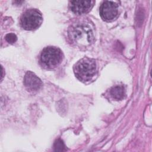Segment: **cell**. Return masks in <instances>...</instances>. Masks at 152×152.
Wrapping results in <instances>:
<instances>
[{
  "mask_svg": "<svg viewBox=\"0 0 152 152\" xmlns=\"http://www.w3.org/2000/svg\"><path fill=\"white\" fill-rule=\"evenodd\" d=\"M68 35L71 42L80 48H86L94 41L93 30L88 24L78 22L72 24L68 28Z\"/></svg>",
  "mask_w": 152,
  "mask_h": 152,
  "instance_id": "6da1fadb",
  "label": "cell"
},
{
  "mask_svg": "<svg viewBox=\"0 0 152 152\" xmlns=\"http://www.w3.org/2000/svg\"><path fill=\"white\" fill-rule=\"evenodd\" d=\"M73 69L76 77L83 82L91 81L97 72L96 61L88 57L79 60L74 65Z\"/></svg>",
  "mask_w": 152,
  "mask_h": 152,
  "instance_id": "7a4b0ae2",
  "label": "cell"
},
{
  "mask_svg": "<svg viewBox=\"0 0 152 152\" xmlns=\"http://www.w3.org/2000/svg\"><path fill=\"white\" fill-rule=\"evenodd\" d=\"M63 58V53L59 48L48 46L40 53V62L45 68L53 69L61 63Z\"/></svg>",
  "mask_w": 152,
  "mask_h": 152,
  "instance_id": "3957f363",
  "label": "cell"
},
{
  "mask_svg": "<svg viewBox=\"0 0 152 152\" xmlns=\"http://www.w3.org/2000/svg\"><path fill=\"white\" fill-rule=\"evenodd\" d=\"M43 21V17L40 11L37 9L27 10L21 15L20 25L26 30H33L38 28Z\"/></svg>",
  "mask_w": 152,
  "mask_h": 152,
  "instance_id": "277c9868",
  "label": "cell"
},
{
  "mask_svg": "<svg viewBox=\"0 0 152 152\" xmlns=\"http://www.w3.org/2000/svg\"><path fill=\"white\" fill-rule=\"evenodd\" d=\"M100 15L105 21L113 20L118 15V4L113 1H104L100 7Z\"/></svg>",
  "mask_w": 152,
  "mask_h": 152,
  "instance_id": "5b68a950",
  "label": "cell"
},
{
  "mask_svg": "<svg viewBox=\"0 0 152 152\" xmlns=\"http://www.w3.org/2000/svg\"><path fill=\"white\" fill-rule=\"evenodd\" d=\"M94 4L92 1H71L69 3V8L74 14L81 15L90 11Z\"/></svg>",
  "mask_w": 152,
  "mask_h": 152,
  "instance_id": "8992f818",
  "label": "cell"
},
{
  "mask_svg": "<svg viewBox=\"0 0 152 152\" xmlns=\"http://www.w3.org/2000/svg\"><path fill=\"white\" fill-rule=\"evenodd\" d=\"M24 84L28 91H35L42 87V82L33 72L27 71L24 78Z\"/></svg>",
  "mask_w": 152,
  "mask_h": 152,
  "instance_id": "52a82bcc",
  "label": "cell"
},
{
  "mask_svg": "<svg viewBox=\"0 0 152 152\" xmlns=\"http://www.w3.org/2000/svg\"><path fill=\"white\" fill-rule=\"evenodd\" d=\"M110 94L112 97L116 100H122L125 97V90L123 86H116L110 90Z\"/></svg>",
  "mask_w": 152,
  "mask_h": 152,
  "instance_id": "ba28073f",
  "label": "cell"
},
{
  "mask_svg": "<svg viewBox=\"0 0 152 152\" xmlns=\"http://www.w3.org/2000/svg\"><path fill=\"white\" fill-rule=\"evenodd\" d=\"M54 148L55 151H64L65 150V145L63 141L61 139H58L54 143Z\"/></svg>",
  "mask_w": 152,
  "mask_h": 152,
  "instance_id": "9c48e42d",
  "label": "cell"
},
{
  "mask_svg": "<svg viewBox=\"0 0 152 152\" xmlns=\"http://www.w3.org/2000/svg\"><path fill=\"white\" fill-rule=\"evenodd\" d=\"M5 39L9 43H11V44L15 43L17 41V39L16 35L14 33H12L7 34L5 36Z\"/></svg>",
  "mask_w": 152,
  "mask_h": 152,
  "instance_id": "30bf717a",
  "label": "cell"
}]
</instances>
